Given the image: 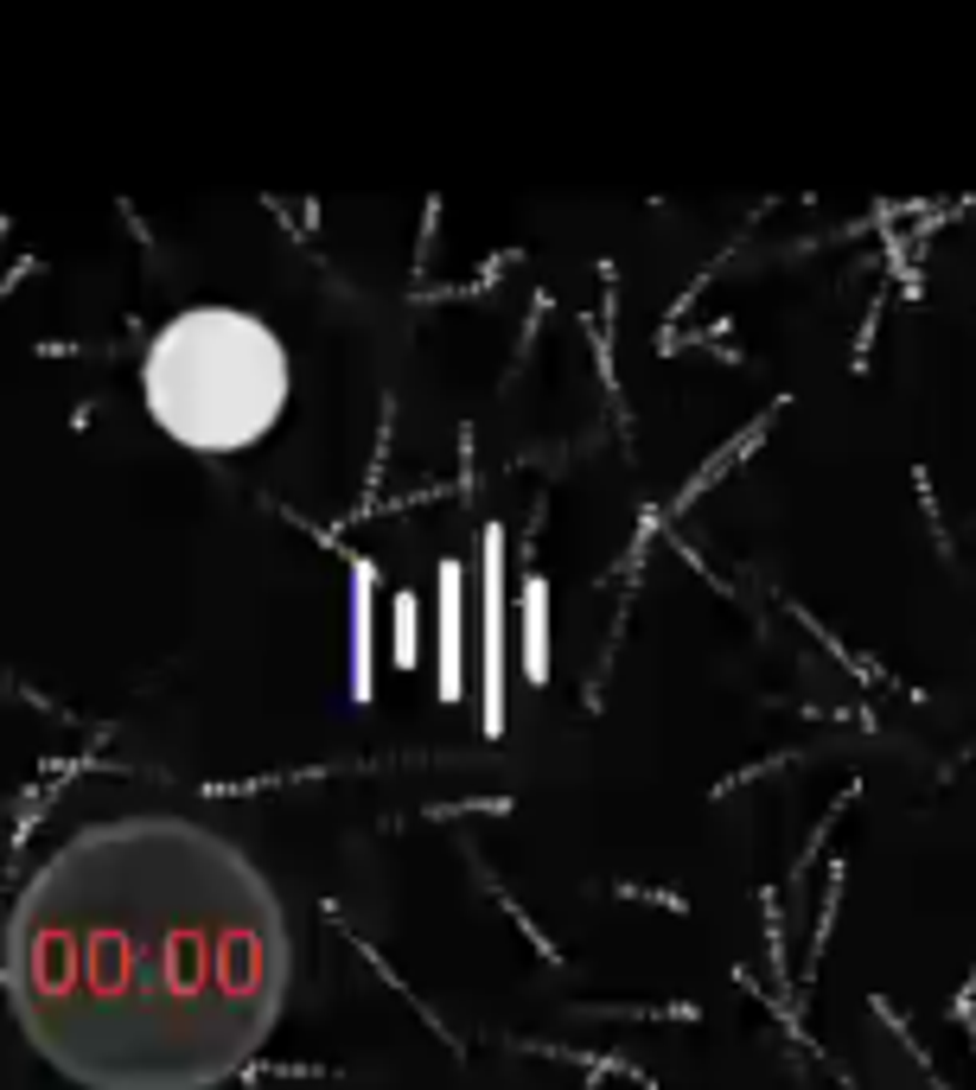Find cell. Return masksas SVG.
I'll return each mask as SVG.
<instances>
[{"instance_id":"1","label":"cell","mask_w":976,"mask_h":1090,"mask_svg":"<svg viewBox=\"0 0 976 1090\" xmlns=\"http://www.w3.org/2000/svg\"><path fill=\"white\" fill-rule=\"evenodd\" d=\"M294 938L236 842L173 811L109 816L39 867L7 925L27 1046L90 1090H211L275 1033Z\"/></svg>"},{"instance_id":"2","label":"cell","mask_w":976,"mask_h":1090,"mask_svg":"<svg viewBox=\"0 0 976 1090\" xmlns=\"http://www.w3.org/2000/svg\"><path fill=\"white\" fill-rule=\"evenodd\" d=\"M287 345L243 306H185L141 357V403L192 454H243L282 421Z\"/></svg>"}]
</instances>
